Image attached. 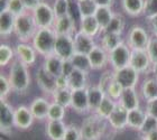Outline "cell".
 Wrapping results in <instances>:
<instances>
[{
    "instance_id": "cell-1",
    "label": "cell",
    "mask_w": 157,
    "mask_h": 140,
    "mask_svg": "<svg viewBox=\"0 0 157 140\" xmlns=\"http://www.w3.org/2000/svg\"><path fill=\"white\" fill-rule=\"evenodd\" d=\"M26 64H24L20 59H13L9 65V74L8 78L10 80L13 91L17 94H25L30 85V74Z\"/></svg>"
},
{
    "instance_id": "cell-2",
    "label": "cell",
    "mask_w": 157,
    "mask_h": 140,
    "mask_svg": "<svg viewBox=\"0 0 157 140\" xmlns=\"http://www.w3.org/2000/svg\"><path fill=\"white\" fill-rule=\"evenodd\" d=\"M56 36L53 28H38L32 39V45L43 57L51 56L54 54Z\"/></svg>"
},
{
    "instance_id": "cell-3",
    "label": "cell",
    "mask_w": 157,
    "mask_h": 140,
    "mask_svg": "<svg viewBox=\"0 0 157 140\" xmlns=\"http://www.w3.org/2000/svg\"><path fill=\"white\" fill-rule=\"evenodd\" d=\"M38 27L36 21L34 19L33 13L30 11H26L25 13L20 15L16 18L15 24V35L19 42L28 43L32 42L33 37L36 34Z\"/></svg>"
},
{
    "instance_id": "cell-4",
    "label": "cell",
    "mask_w": 157,
    "mask_h": 140,
    "mask_svg": "<svg viewBox=\"0 0 157 140\" xmlns=\"http://www.w3.org/2000/svg\"><path fill=\"white\" fill-rule=\"evenodd\" d=\"M108 123V120H105L97 115L95 113H92L84 119L82 122L81 134L83 140H100V138L105 134V126Z\"/></svg>"
},
{
    "instance_id": "cell-5",
    "label": "cell",
    "mask_w": 157,
    "mask_h": 140,
    "mask_svg": "<svg viewBox=\"0 0 157 140\" xmlns=\"http://www.w3.org/2000/svg\"><path fill=\"white\" fill-rule=\"evenodd\" d=\"M131 56V48L127 42H122L115 49L109 52V64L113 71L124 69L129 65Z\"/></svg>"
},
{
    "instance_id": "cell-6",
    "label": "cell",
    "mask_w": 157,
    "mask_h": 140,
    "mask_svg": "<svg viewBox=\"0 0 157 140\" xmlns=\"http://www.w3.org/2000/svg\"><path fill=\"white\" fill-rule=\"evenodd\" d=\"M32 13L38 28H52L56 20L53 6L45 1H43L38 7H36L32 11Z\"/></svg>"
},
{
    "instance_id": "cell-7",
    "label": "cell",
    "mask_w": 157,
    "mask_h": 140,
    "mask_svg": "<svg viewBox=\"0 0 157 140\" xmlns=\"http://www.w3.org/2000/svg\"><path fill=\"white\" fill-rule=\"evenodd\" d=\"M16 128L15 108L6 100H0V131L3 136H10Z\"/></svg>"
},
{
    "instance_id": "cell-8",
    "label": "cell",
    "mask_w": 157,
    "mask_h": 140,
    "mask_svg": "<svg viewBox=\"0 0 157 140\" xmlns=\"http://www.w3.org/2000/svg\"><path fill=\"white\" fill-rule=\"evenodd\" d=\"M151 36L148 32L140 25L130 27L127 35V44L131 49H146Z\"/></svg>"
},
{
    "instance_id": "cell-9",
    "label": "cell",
    "mask_w": 157,
    "mask_h": 140,
    "mask_svg": "<svg viewBox=\"0 0 157 140\" xmlns=\"http://www.w3.org/2000/svg\"><path fill=\"white\" fill-rule=\"evenodd\" d=\"M74 36V35H73ZM72 35H57L54 46V54L59 56L63 61L71 59L75 54V46H74V38Z\"/></svg>"
},
{
    "instance_id": "cell-10",
    "label": "cell",
    "mask_w": 157,
    "mask_h": 140,
    "mask_svg": "<svg viewBox=\"0 0 157 140\" xmlns=\"http://www.w3.org/2000/svg\"><path fill=\"white\" fill-rule=\"evenodd\" d=\"M129 66L135 69L139 74H147L151 72L153 62L146 49H131Z\"/></svg>"
},
{
    "instance_id": "cell-11",
    "label": "cell",
    "mask_w": 157,
    "mask_h": 140,
    "mask_svg": "<svg viewBox=\"0 0 157 140\" xmlns=\"http://www.w3.org/2000/svg\"><path fill=\"white\" fill-rule=\"evenodd\" d=\"M113 76H115L116 81L124 89L136 88L139 83V78H140V74L129 65L124 69L113 71Z\"/></svg>"
},
{
    "instance_id": "cell-12",
    "label": "cell",
    "mask_w": 157,
    "mask_h": 140,
    "mask_svg": "<svg viewBox=\"0 0 157 140\" xmlns=\"http://www.w3.org/2000/svg\"><path fill=\"white\" fill-rule=\"evenodd\" d=\"M35 78H36L37 85L40 89V91L43 93H45L47 95L52 96L53 93L56 91V82L55 78L52 74H49L48 72L44 69V66H40L36 71L35 74Z\"/></svg>"
},
{
    "instance_id": "cell-13",
    "label": "cell",
    "mask_w": 157,
    "mask_h": 140,
    "mask_svg": "<svg viewBox=\"0 0 157 140\" xmlns=\"http://www.w3.org/2000/svg\"><path fill=\"white\" fill-rule=\"evenodd\" d=\"M34 120H35V118H34L29 107L21 104L15 108V124H16L17 129L28 130L33 126Z\"/></svg>"
},
{
    "instance_id": "cell-14",
    "label": "cell",
    "mask_w": 157,
    "mask_h": 140,
    "mask_svg": "<svg viewBox=\"0 0 157 140\" xmlns=\"http://www.w3.org/2000/svg\"><path fill=\"white\" fill-rule=\"evenodd\" d=\"M15 52H16V57L20 59L24 64H26L27 66H32L35 64L37 59L36 49L34 48V46L28 43H18L15 47Z\"/></svg>"
},
{
    "instance_id": "cell-15",
    "label": "cell",
    "mask_w": 157,
    "mask_h": 140,
    "mask_svg": "<svg viewBox=\"0 0 157 140\" xmlns=\"http://www.w3.org/2000/svg\"><path fill=\"white\" fill-rule=\"evenodd\" d=\"M91 67L94 71H101L109 64V53L101 45H97L88 54Z\"/></svg>"
},
{
    "instance_id": "cell-16",
    "label": "cell",
    "mask_w": 157,
    "mask_h": 140,
    "mask_svg": "<svg viewBox=\"0 0 157 140\" xmlns=\"http://www.w3.org/2000/svg\"><path fill=\"white\" fill-rule=\"evenodd\" d=\"M108 124L116 131H121L128 127V110L118 103L108 119Z\"/></svg>"
},
{
    "instance_id": "cell-17",
    "label": "cell",
    "mask_w": 157,
    "mask_h": 140,
    "mask_svg": "<svg viewBox=\"0 0 157 140\" xmlns=\"http://www.w3.org/2000/svg\"><path fill=\"white\" fill-rule=\"evenodd\" d=\"M71 109L78 114H85L90 112L88 100V91L86 89L82 90H73L72 91V101H71Z\"/></svg>"
},
{
    "instance_id": "cell-18",
    "label": "cell",
    "mask_w": 157,
    "mask_h": 140,
    "mask_svg": "<svg viewBox=\"0 0 157 140\" xmlns=\"http://www.w3.org/2000/svg\"><path fill=\"white\" fill-rule=\"evenodd\" d=\"M76 21L73 19L72 17L67 15V16H63L56 18L55 23L53 25V29L56 33V35H74L78 32L76 28Z\"/></svg>"
},
{
    "instance_id": "cell-19",
    "label": "cell",
    "mask_w": 157,
    "mask_h": 140,
    "mask_svg": "<svg viewBox=\"0 0 157 140\" xmlns=\"http://www.w3.org/2000/svg\"><path fill=\"white\" fill-rule=\"evenodd\" d=\"M74 38V46H75V53L80 54H85L88 55L92 49L97 46V43L94 42V38L86 34L82 33L81 30H78L73 36Z\"/></svg>"
},
{
    "instance_id": "cell-20",
    "label": "cell",
    "mask_w": 157,
    "mask_h": 140,
    "mask_svg": "<svg viewBox=\"0 0 157 140\" xmlns=\"http://www.w3.org/2000/svg\"><path fill=\"white\" fill-rule=\"evenodd\" d=\"M118 103L122 105L128 111L140 108V98H139V94H138L136 88L124 89Z\"/></svg>"
},
{
    "instance_id": "cell-21",
    "label": "cell",
    "mask_w": 157,
    "mask_h": 140,
    "mask_svg": "<svg viewBox=\"0 0 157 140\" xmlns=\"http://www.w3.org/2000/svg\"><path fill=\"white\" fill-rule=\"evenodd\" d=\"M17 17L9 10H1L0 13V35L2 38L9 37L15 33V24Z\"/></svg>"
},
{
    "instance_id": "cell-22",
    "label": "cell",
    "mask_w": 157,
    "mask_h": 140,
    "mask_svg": "<svg viewBox=\"0 0 157 140\" xmlns=\"http://www.w3.org/2000/svg\"><path fill=\"white\" fill-rule=\"evenodd\" d=\"M67 124L64 120H48L46 123V134L49 140H63Z\"/></svg>"
},
{
    "instance_id": "cell-23",
    "label": "cell",
    "mask_w": 157,
    "mask_h": 140,
    "mask_svg": "<svg viewBox=\"0 0 157 140\" xmlns=\"http://www.w3.org/2000/svg\"><path fill=\"white\" fill-rule=\"evenodd\" d=\"M49 105H51V102H48L47 99L43 98V96H38V98L34 99L30 103L29 108L35 120H45V119H47Z\"/></svg>"
},
{
    "instance_id": "cell-24",
    "label": "cell",
    "mask_w": 157,
    "mask_h": 140,
    "mask_svg": "<svg viewBox=\"0 0 157 140\" xmlns=\"http://www.w3.org/2000/svg\"><path fill=\"white\" fill-rule=\"evenodd\" d=\"M78 30H81L82 33L91 36L93 38L95 36L101 35L102 32L101 27H100V25L97 21L94 16H89L82 18L80 20V23H78Z\"/></svg>"
},
{
    "instance_id": "cell-25",
    "label": "cell",
    "mask_w": 157,
    "mask_h": 140,
    "mask_svg": "<svg viewBox=\"0 0 157 140\" xmlns=\"http://www.w3.org/2000/svg\"><path fill=\"white\" fill-rule=\"evenodd\" d=\"M88 91V100L89 107H90V112H94L97 108L100 105L103 98L105 96V91L102 90L99 84H91L86 88Z\"/></svg>"
},
{
    "instance_id": "cell-26",
    "label": "cell",
    "mask_w": 157,
    "mask_h": 140,
    "mask_svg": "<svg viewBox=\"0 0 157 140\" xmlns=\"http://www.w3.org/2000/svg\"><path fill=\"white\" fill-rule=\"evenodd\" d=\"M146 118H147V113L141 108L128 111V128L139 131L144 126Z\"/></svg>"
},
{
    "instance_id": "cell-27",
    "label": "cell",
    "mask_w": 157,
    "mask_h": 140,
    "mask_svg": "<svg viewBox=\"0 0 157 140\" xmlns=\"http://www.w3.org/2000/svg\"><path fill=\"white\" fill-rule=\"evenodd\" d=\"M69 80V88L71 90H82L89 86L88 83V73H85L80 70H74L71 74L67 76Z\"/></svg>"
},
{
    "instance_id": "cell-28",
    "label": "cell",
    "mask_w": 157,
    "mask_h": 140,
    "mask_svg": "<svg viewBox=\"0 0 157 140\" xmlns=\"http://www.w3.org/2000/svg\"><path fill=\"white\" fill-rule=\"evenodd\" d=\"M140 94L145 101L157 99V78L149 76L145 78L140 86Z\"/></svg>"
},
{
    "instance_id": "cell-29",
    "label": "cell",
    "mask_w": 157,
    "mask_h": 140,
    "mask_svg": "<svg viewBox=\"0 0 157 140\" xmlns=\"http://www.w3.org/2000/svg\"><path fill=\"white\" fill-rule=\"evenodd\" d=\"M122 10L130 17H139L144 15L145 0H121Z\"/></svg>"
},
{
    "instance_id": "cell-30",
    "label": "cell",
    "mask_w": 157,
    "mask_h": 140,
    "mask_svg": "<svg viewBox=\"0 0 157 140\" xmlns=\"http://www.w3.org/2000/svg\"><path fill=\"white\" fill-rule=\"evenodd\" d=\"M45 61L43 63V66L49 74H52L54 78H57L62 75V67H63V59H59V56L53 54L51 56L44 57Z\"/></svg>"
},
{
    "instance_id": "cell-31",
    "label": "cell",
    "mask_w": 157,
    "mask_h": 140,
    "mask_svg": "<svg viewBox=\"0 0 157 140\" xmlns=\"http://www.w3.org/2000/svg\"><path fill=\"white\" fill-rule=\"evenodd\" d=\"M118 102L113 99H111L110 96L105 94V96L103 98L102 102L100 103L98 108H97V110L94 112H92V113H95L97 115H99L100 118L102 119H105V120H108L109 117L111 115V113L113 112V110L116 109L117 107Z\"/></svg>"
},
{
    "instance_id": "cell-32",
    "label": "cell",
    "mask_w": 157,
    "mask_h": 140,
    "mask_svg": "<svg viewBox=\"0 0 157 140\" xmlns=\"http://www.w3.org/2000/svg\"><path fill=\"white\" fill-rule=\"evenodd\" d=\"M122 42H124V39H122L121 35H118V34L102 33L101 38H100V45L108 53L111 52L112 49H115Z\"/></svg>"
},
{
    "instance_id": "cell-33",
    "label": "cell",
    "mask_w": 157,
    "mask_h": 140,
    "mask_svg": "<svg viewBox=\"0 0 157 140\" xmlns=\"http://www.w3.org/2000/svg\"><path fill=\"white\" fill-rule=\"evenodd\" d=\"M124 26H126V23H124V17L121 16L120 13H115V15H113V17H112V19L110 20V23L108 24V26L102 30V33H110V34L122 35V33H124Z\"/></svg>"
},
{
    "instance_id": "cell-34",
    "label": "cell",
    "mask_w": 157,
    "mask_h": 140,
    "mask_svg": "<svg viewBox=\"0 0 157 140\" xmlns=\"http://www.w3.org/2000/svg\"><path fill=\"white\" fill-rule=\"evenodd\" d=\"M113 15H115V13L111 10V7H98V8H97L94 17H95V19H97V21L99 23V25H100V27H101L102 30L108 26V24L110 23V20L112 19Z\"/></svg>"
},
{
    "instance_id": "cell-35",
    "label": "cell",
    "mask_w": 157,
    "mask_h": 140,
    "mask_svg": "<svg viewBox=\"0 0 157 140\" xmlns=\"http://www.w3.org/2000/svg\"><path fill=\"white\" fill-rule=\"evenodd\" d=\"M53 101L63 105L64 108H71L72 101V90L71 89H56L52 95Z\"/></svg>"
},
{
    "instance_id": "cell-36",
    "label": "cell",
    "mask_w": 157,
    "mask_h": 140,
    "mask_svg": "<svg viewBox=\"0 0 157 140\" xmlns=\"http://www.w3.org/2000/svg\"><path fill=\"white\" fill-rule=\"evenodd\" d=\"M72 62L73 66L75 70H80V71H83L85 73H90V71H92L91 67V63H90V59H89V56L85 55V54H80V53H75L74 55L71 57L70 59Z\"/></svg>"
},
{
    "instance_id": "cell-37",
    "label": "cell",
    "mask_w": 157,
    "mask_h": 140,
    "mask_svg": "<svg viewBox=\"0 0 157 140\" xmlns=\"http://www.w3.org/2000/svg\"><path fill=\"white\" fill-rule=\"evenodd\" d=\"M15 59H16L15 49L8 44H3L2 43L0 45V65H1V67L10 65Z\"/></svg>"
},
{
    "instance_id": "cell-38",
    "label": "cell",
    "mask_w": 157,
    "mask_h": 140,
    "mask_svg": "<svg viewBox=\"0 0 157 140\" xmlns=\"http://www.w3.org/2000/svg\"><path fill=\"white\" fill-rule=\"evenodd\" d=\"M66 108H64L63 105L56 103V102H51L48 110V117L47 120H64L66 113Z\"/></svg>"
},
{
    "instance_id": "cell-39",
    "label": "cell",
    "mask_w": 157,
    "mask_h": 140,
    "mask_svg": "<svg viewBox=\"0 0 157 140\" xmlns=\"http://www.w3.org/2000/svg\"><path fill=\"white\" fill-rule=\"evenodd\" d=\"M97 8H98V6L94 2V0L78 1V9H80V13H81V19L84 17L94 16Z\"/></svg>"
},
{
    "instance_id": "cell-40",
    "label": "cell",
    "mask_w": 157,
    "mask_h": 140,
    "mask_svg": "<svg viewBox=\"0 0 157 140\" xmlns=\"http://www.w3.org/2000/svg\"><path fill=\"white\" fill-rule=\"evenodd\" d=\"M13 91V86L8 76L1 73L0 75V100H6Z\"/></svg>"
},
{
    "instance_id": "cell-41",
    "label": "cell",
    "mask_w": 157,
    "mask_h": 140,
    "mask_svg": "<svg viewBox=\"0 0 157 140\" xmlns=\"http://www.w3.org/2000/svg\"><path fill=\"white\" fill-rule=\"evenodd\" d=\"M6 9L9 10L10 13H13L16 17L20 16V15H23L27 11L23 0H8Z\"/></svg>"
},
{
    "instance_id": "cell-42",
    "label": "cell",
    "mask_w": 157,
    "mask_h": 140,
    "mask_svg": "<svg viewBox=\"0 0 157 140\" xmlns=\"http://www.w3.org/2000/svg\"><path fill=\"white\" fill-rule=\"evenodd\" d=\"M122 91H124V88L113 78L112 82L109 84L108 88H107V90H105V94L118 102L119 99H120L121 94H122Z\"/></svg>"
},
{
    "instance_id": "cell-43",
    "label": "cell",
    "mask_w": 157,
    "mask_h": 140,
    "mask_svg": "<svg viewBox=\"0 0 157 140\" xmlns=\"http://www.w3.org/2000/svg\"><path fill=\"white\" fill-rule=\"evenodd\" d=\"M53 10L56 18L69 15V0H54Z\"/></svg>"
},
{
    "instance_id": "cell-44",
    "label": "cell",
    "mask_w": 157,
    "mask_h": 140,
    "mask_svg": "<svg viewBox=\"0 0 157 140\" xmlns=\"http://www.w3.org/2000/svg\"><path fill=\"white\" fill-rule=\"evenodd\" d=\"M155 129H157V119L147 114V118H146V120L144 122V126L139 130L140 137H144V136H146V134H149L151 131L155 130Z\"/></svg>"
},
{
    "instance_id": "cell-45",
    "label": "cell",
    "mask_w": 157,
    "mask_h": 140,
    "mask_svg": "<svg viewBox=\"0 0 157 140\" xmlns=\"http://www.w3.org/2000/svg\"><path fill=\"white\" fill-rule=\"evenodd\" d=\"M63 140H83L82 139L81 128L76 127L74 124H70L66 128V132L64 134Z\"/></svg>"
},
{
    "instance_id": "cell-46",
    "label": "cell",
    "mask_w": 157,
    "mask_h": 140,
    "mask_svg": "<svg viewBox=\"0 0 157 140\" xmlns=\"http://www.w3.org/2000/svg\"><path fill=\"white\" fill-rule=\"evenodd\" d=\"M157 15V0H145L144 16L146 19Z\"/></svg>"
},
{
    "instance_id": "cell-47",
    "label": "cell",
    "mask_w": 157,
    "mask_h": 140,
    "mask_svg": "<svg viewBox=\"0 0 157 140\" xmlns=\"http://www.w3.org/2000/svg\"><path fill=\"white\" fill-rule=\"evenodd\" d=\"M146 51H147L148 55L151 57L153 64L156 63L157 62V36L156 35L151 36V39H149V43H148Z\"/></svg>"
},
{
    "instance_id": "cell-48",
    "label": "cell",
    "mask_w": 157,
    "mask_h": 140,
    "mask_svg": "<svg viewBox=\"0 0 157 140\" xmlns=\"http://www.w3.org/2000/svg\"><path fill=\"white\" fill-rule=\"evenodd\" d=\"M145 111L148 115L154 117L157 119V99H153V100H148L146 101V108Z\"/></svg>"
},
{
    "instance_id": "cell-49",
    "label": "cell",
    "mask_w": 157,
    "mask_h": 140,
    "mask_svg": "<svg viewBox=\"0 0 157 140\" xmlns=\"http://www.w3.org/2000/svg\"><path fill=\"white\" fill-rule=\"evenodd\" d=\"M55 82H56V89L69 88V80H67V76H65V75H59V76L55 78Z\"/></svg>"
},
{
    "instance_id": "cell-50",
    "label": "cell",
    "mask_w": 157,
    "mask_h": 140,
    "mask_svg": "<svg viewBox=\"0 0 157 140\" xmlns=\"http://www.w3.org/2000/svg\"><path fill=\"white\" fill-rule=\"evenodd\" d=\"M74 66H73L72 62L70 59H65L63 61V67H62V75H65V76H69L73 71H74Z\"/></svg>"
},
{
    "instance_id": "cell-51",
    "label": "cell",
    "mask_w": 157,
    "mask_h": 140,
    "mask_svg": "<svg viewBox=\"0 0 157 140\" xmlns=\"http://www.w3.org/2000/svg\"><path fill=\"white\" fill-rule=\"evenodd\" d=\"M43 1H44V0H23L24 5L26 7V10L27 11H30V13H32L36 7H38Z\"/></svg>"
},
{
    "instance_id": "cell-52",
    "label": "cell",
    "mask_w": 157,
    "mask_h": 140,
    "mask_svg": "<svg viewBox=\"0 0 157 140\" xmlns=\"http://www.w3.org/2000/svg\"><path fill=\"white\" fill-rule=\"evenodd\" d=\"M146 20H147L148 25H149V27H151L153 35L157 36V15L154 17H151V18H149V19H146Z\"/></svg>"
},
{
    "instance_id": "cell-53",
    "label": "cell",
    "mask_w": 157,
    "mask_h": 140,
    "mask_svg": "<svg viewBox=\"0 0 157 140\" xmlns=\"http://www.w3.org/2000/svg\"><path fill=\"white\" fill-rule=\"evenodd\" d=\"M98 7H112L113 0H94Z\"/></svg>"
},
{
    "instance_id": "cell-54",
    "label": "cell",
    "mask_w": 157,
    "mask_h": 140,
    "mask_svg": "<svg viewBox=\"0 0 157 140\" xmlns=\"http://www.w3.org/2000/svg\"><path fill=\"white\" fill-rule=\"evenodd\" d=\"M141 138H144L145 140H157V129L151 131L149 134H147L146 136H144V137Z\"/></svg>"
},
{
    "instance_id": "cell-55",
    "label": "cell",
    "mask_w": 157,
    "mask_h": 140,
    "mask_svg": "<svg viewBox=\"0 0 157 140\" xmlns=\"http://www.w3.org/2000/svg\"><path fill=\"white\" fill-rule=\"evenodd\" d=\"M151 72H153V75L157 78V62L153 64V67H151Z\"/></svg>"
},
{
    "instance_id": "cell-56",
    "label": "cell",
    "mask_w": 157,
    "mask_h": 140,
    "mask_svg": "<svg viewBox=\"0 0 157 140\" xmlns=\"http://www.w3.org/2000/svg\"><path fill=\"white\" fill-rule=\"evenodd\" d=\"M140 140H145V139H144V138H141V139H140Z\"/></svg>"
},
{
    "instance_id": "cell-57",
    "label": "cell",
    "mask_w": 157,
    "mask_h": 140,
    "mask_svg": "<svg viewBox=\"0 0 157 140\" xmlns=\"http://www.w3.org/2000/svg\"><path fill=\"white\" fill-rule=\"evenodd\" d=\"M78 1H83V0H78Z\"/></svg>"
}]
</instances>
